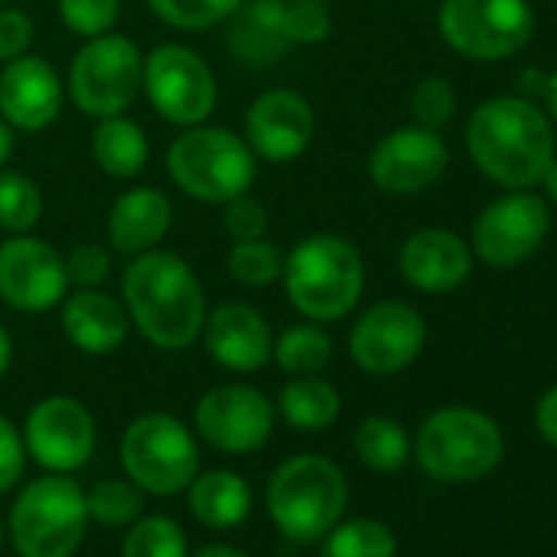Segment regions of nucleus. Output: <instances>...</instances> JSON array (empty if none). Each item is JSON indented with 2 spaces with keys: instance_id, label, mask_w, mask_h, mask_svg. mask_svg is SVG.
Here are the masks:
<instances>
[{
  "instance_id": "7ed1b4c3",
  "label": "nucleus",
  "mask_w": 557,
  "mask_h": 557,
  "mask_svg": "<svg viewBox=\"0 0 557 557\" xmlns=\"http://www.w3.org/2000/svg\"><path fill=\"white\" fill-rule=\"evenodd\" d=\"M286 296L312 322L345 319L364 293L361 252L335 233L306 236L283 262Z\"/></svg>"
},
{
  "instance_id": "c85d7f7f",
  "label": "nucleus",
  "mask_w": 557,
  "mask_h": 557,
  "mask_svg": "<svg viewBox=\"0 0 557 557\" xmlns=\"http://www.w3.org/2000/svg\"><path fill=\"white\" fill-rule=\"evenodd\" d=\"M355 449L364 466H371L377 472H397L410 456V440L397 420L368 417L355 433Z\"/></svg>"
},
{
  "instance_id": "79ce46f5",
  "label": "nucleus",
  "mask_w": 557,
  "mask_h": 557,
  "mask_svg": "<svg viewBox=\"0 0 557 557\" xmlns=\"http://www.w3.org/2000/svg\"><path fill=\"white\" fill-rule=\"evenodd\" d=\"M24 462H27V443L24 436L14 430V423L8 417H0V495L8 488H14L24 475Z\"/></svg>"
},
{
  "instance_id": "a19ab883",
  "label": "nucleus",
  "mask_w": 557,
  "mask_h": 557,
  "mask_svg": "<svg viewBox=\"0 0 557 557\" xmlns=\"http://www.w3.org/2000/svg\"><path fill=\"white\" fill-rule=\"evenodd\" d=\"M34 21L17 8H0V63L24 57L34 44Z\"/></svg>"
},
{
  "instance_id": "f3484780",
  "label": "nucleus",
  "mask_w": 557,
  "mask_h": 557,
  "mask_svg": "<svg viewBox=\"0 0 557 557\" xmlns=\"http://www.w3.org/2000/svg\"><path fill=\"white\" fill-rule=\"evenodd\" d=\"M449 151L433 128L410 125L377 141L368 171L384 194H417L446 171Z\"/></svg>"
},
{
  "instance_id": "de8ad7c7",
  "label": "nucleus",
  "mask_w": 557,
  "mask_h": 557,
  "mask_svg": "<svg viewBox=\"0 0 557 557\" xmlns=\"http://www.w3.org/2000/svg\"><path fill=\"white\" fill-rule=\"evenodd\" d=\"M544 99H547V109H550V115L557 119V73L550 76V79H544Z\"/></svg>"
},
{
  "instance_id": "c9c22d12",
  "label": "nucleus",
  "mask_w": 557,
  "mask_h": 557,
  "mask_svg": "<svg viewBox=\"0 0 557 557\" xmlns=\"http://www.w3.org/2000/svg\"><path fill=\"white\" fill-rule=\"evenodd\" d=\"M122 0H60V17L76 37H102L115 27Z\"/></svg>"
},
{
  "instance_id": "4468645a",
  "label": "nucleus",
  "mask_w": 557,
  "mask_h": 557,
  "mask_svg": "<svg viewBox=\"0 0 557 557\" xmlns=\"http://www.w3.org/2000/svg\"><path fill=\"white\" fill-rule=\"evenodd\" d=\"M426 342L420 312L407 302H377L351 332V358L368 374H397L417 361Z\"/></svg>"
},
{
  "instance_id": "37998d69",
  "label": "nucleus",
  "mask_w": 557,
  "mask_h": 557,
  "mask_svg": "<svg viewBox=\"0 0 557 557\" xmlns=\"http://www.w3.org/2000/svg\"><path fill=\"white\" fill-rule=\"evenodd\" d=\"M537 430H541V436L550 443V446H557V387H550L544 397H541V404H537Z\"/></svg>"
},
{
  "instance_id": "b1692460",
  "label": "nucleus",
  "mask_w": 557,
  "mask_h": 557,
  "mask_svg": "<svg viewBox=\"0 0 557 557\" xmlns=\"http://www.w3.org/2000/svg\"><path fill=\"white\" fill-rule=\"evenodd\" d=\"M171 226V200L154 187H132L109 213V243L122 256H141L154 249Z\"/></svg>"
},
{
  "instance_id": "a211bd4d",
  "label": "nucleus",
  "mask_w": 557,
  "mask_h": 557,
  "mask_svg": "<svg viewBox=\"0 0 557 557\" xmlns=\"http://www.w3.org/2000/svg\"><path fill=\"white\" fill-rule=\"evenodd\" d=\"M315 135V112L306 96L293 89H269L246 112V138L252 154L286 164L296 161Z\"/></svg>"
},
{
  "instance_id": "20e7f679",
  "label": "nucleus",
  "mask_w": 557,
  "mask_h": 557,
  "mask_svg": "<svg viewBox=\"0 0 557 557\" xmlns=\"http://www.w3.org/2000/svg\"><path fill=\"white\" fill-rule=\"evenodd\" d=\"M348 505L345 472L315 453L293 456L272 472L269 515L289 541L312 544L325 537Z\"/></svg>"
},
{
  "instance_id": "6ab92c4d",
  "label": "nucleus",
  "mask_w": 557,
  "mask_h": 557,
  "mask_svg": "<svg viewBox=\"0 0 557 557\" xmlns=\"http://www.w3.org/2000/svg\"><path fill=\"white\" fill-rule=\"evenodd\" d=\"M63 109V83L40 57H17L0 73V119L21 132H44Z\"/></svg>"
},
{
  "instance_id": "473e14b6",
  "label": "nucleus",
  "mask_w": 557,
  "mask_h": 557,
  "mask_svg": "<svg viewBox=\"0 0 557 557\" xmlns=\"http://www.w3.org/2000/svg\"><path fill=\"white\" fill-rule=\"evenodd\" d=\"M187 541L177 521L164 515H151L135 521V528L125 537L122 557H184Z\"/></svg>"
},
{
  "instance_id": "c03bdc74",
  "label": "nucleus",
  "mask_w": 557,
  "mask_h": 557,
  "mask_svg": "<svg viewBox=\"0 0 557 557\" xmlns=\"http://www.w3.org/2000/svg\"><path fill=\"white\" fill-rule=\"evenodd\" d=\"M194 557H249V554L239 550V547H230V544H207Z\"/></svg>"
},
{
  "instance_id": "a878e982",
  "label": "nucleus",
  "mask_w": 557,
  "mask_h": 557,
  "mask_svg": "<svg viewBox=\"0 0 557 557\" xmlns=\"http://www.w3.org/2000/svg\"><path fill=\"white\" fill-rule=\"evenodd\" d=\"M148 154H151V148H148L141 125H135L132 119H122V115L99 119V125L92 132V158L109 177L125 181V177L141 174L148 164Z\"/></svg>"
},
{
  "instance_id": "2eb2a0df",
  "label": "nucleus",
  "mask_w": 557,
  "mask_h": 557,
  "mask_svg": "<svg viewBox=\"0 0 557 557\" xmlns=\"http://www.w3.org/2000/svg\"><path fill=\"white\" fill-rule=\"evenodd\" d=\"M24 443L44 469L73 472L86 466L96 449L92 413L73 397H47L30 410Z\"/></svg>"
},
{
  "instance_id": "e433bc0d",
  "label": "nucleus",
  "mask_w": 557,
  "mask_h": 557,
  "mask_svg": "<svg viewBox=\"0 0 557 557\" xmlns=\"http://www.w3.org/2000/svg\"><path fill=\"white\" fill-rule=\"evenodd\" d=\"M410 109H413V119L423 125V128H443L453 112H456V92L446 79L440 76H430L423 79L417 89H413V99H410Z\"/></svg>"
},
{
  "instance_id": "9d476101",
  "label": "nucleus",
  "mask_w": 557,
  "mask_h": 557,
  "mask_svg": "<svg viewBox=\"0 0 557 557\" xmlns=\"http://www.w3.org/2000/svg\"><path fill=\"white\" fill-rule=\"evenodd\" d=\"M141 73H145V60L128 37L122 34L92 37L76 53L70 70L73 102L92 119L122 115L141 89Z\"/></svg>"
},
{
  "instance_id": "58836bf2",
  "label": "nucleus",
  "mask_w": 557,
  "mask_h": 557,
  "mask_svg": "<svg viewBox=\"0 0 557 557\" xmlns=\"http://www.w3.org/2000/svg\"><path fill=\"white\" fill-rule=\"evenodd\" d=\"M329 34H332V17L322 0H296V4H289L293 44H322Z\"/></svg>"
},
{
  "instance_id": "aec40b11",
  "label": "nucleus",
  "mask_w": 557,
  "mask_h": 557,
  "mask_svg": "<svg viewBox=\"0 0 557 557\" xmlns=\"http://www.w3.org/2000/svg\"><path fill=\"white\" fill-rule=\"evenodd\" d=\"M203 345L216 364L226 371H259L272 358L269 322L243 302H226L203 319Z\"/></svg>"
},
{
  "instance_id": "4be33fe9",
  "label": "nucleus",
  "mask_w": 557,
  "mask_h": 557,
  "mask_svg": "<svg viewBox=\"0 0 557 557\" xmlns=\"http://www.w3.org/2000/svg\"><path fill=\"white\" fill-rule=\"evenodd\" d=\"M226 47L239 63L256 70L278 63L293 47L289 4L286 0H243L230 14Z\"/></svg>"
},
{
  "instance_id": "cd10ccee",
  "label": "nucleus",
  "mask_w": 557,
  "mask_h": 557,
  "mask_svg": "<svg viewBox=\"0 0 557 557\" xmlns=\"http://www.w3.org/2000/svg\"><path fill=\"white\" fill-rule=\"evenodd\" d=\"M272 358L286 374L309 377L332 361V338L315 325H293L272 342Z\"/></svg>"
},
{
  "instance_id": "a18cd8bd",
  "label": "nucleus",
  "mask_w": 557,
  "mask_h": 557,
  "mask_svg": "<svg viewBox=\"0 0 557 557\" xmlns=\"http://www.w3.org/2000/svg\"><path fill=\"white\" fill-rule=\"evenodd\" d=\"M11 355H14V345H11V335H8V329L0 325V377L8 374V368H11Z\"/></svg>"
},
{
  "instance_id": "49530a36",
  "label": "nucleus",
  "mask_w": 557,
  "mask_h": 557,
  "mask_svg": "<svg viewBox=\"0 0 557 557\" xmlns=\"http://www.w3.org/2000/svg\"><path fill=\"white\" fill-rule=\"evenodd\" d=\"M11 151H14V135H11V125L0 119V168L8 164Z\"/></svg>"
},
{
  "instance_id": "ddd939ff",
  "label": "nucleus",
  "mask_w": 557,
  "mask_h": 557,
  "mask_svg": "<svg viewBox=\"0 0 557 557\" xmlns=\"http://www.w3.org/2000/svg\"><path fill=\"white\" fill-rule=\"evenodd\" d=\"M547 226H550V216L541 197L508 194L479 213L472 226V246L488 265L511 269L541 249Z\"/></svg>"
},
{
  "instance_id": "c756f323",
  "label": "nucleus",
  "mask_w": 557,
  "mask_h": 557,
  "mask_svg": "<svg viewBox=\"0 0 557 557\" xmlns=\"http://www.w3.org/2000/svg\"><path fill=\"white\" fill-rule=\"evenodd\" d=\"M322 557H397V537L381 521L355 518L329 531Z\"/></svg>"
},
{
  "instance_id": "09e8293b",
  "label": "nucleus",
  "mask_w": 557,
  "mask_h": 557,
  "mask_svg": "<svg viewBox=\"0 0 557 557\" xmlns=\"http://www.w3.org/2000/svg\"><path fill=\"white\" fill-rule=\"evenodd\" d=\"M541 181H544V187H547L550 200L557 203V158H554V161L547 164V171H544V177H541Z\"/></svg>"
},
{
  "instance_id": "393cba45",
  "label": "nucleus",
  "mask_w": 557,
  "mask_h": 557,
  "mask_svg": "<svg viewBox=\"0 0 557 557\" xmlns=\"http://www.w3.org/2000/svg\"><path fill=\"white\" fill-rule=\"evenodd\" d=\"M249 508L252 492L246 479L230 469H213L190 482V511L207 528H236L249 518Z\"/></svg>"
},
{
  "instance_id": "dca6fc26",
  "label": "nucleus",
  "mask_w": 557,
  "mask_h": 557,
  "mask_svg": "<svg viewBox=\"0 0 557 557\" xmlns=\"http://www.w3.org/2000/svg\"><path fill=\"white\" fill-rule=\"evenodd\" d=\"M194 417H197L200 436L213 449L252 453L269 440L275 410L259 391L230 384V387H216V391L203 394Z\"/></svg>"
},
{
  "instance_id": "6e6552de",
  "label": "nucleus",
  "mask_w": 557,
  "mask_h": 557,
  "mask_svg": "<svg viewBox=\"0 0 557 557\" xmlns=\"http://www.w3.org/2000/svg\"><path fill=\"white\" fill-rule=\"evenodd\" d=\"M436 21L443 40L479 63L515 57L534 34V14L524 0H443Z\"/></svg>"
},
{
  "instance_id": "0eeeda50",
  "label": "nucleus",
  "mask_w": 557,
  "mask_h": 557,
  "mask_svg": "<svg viewBox=\"0 0 557 557\" xmlns=\"http://www.w3.org/2000/svg\"><path fill=\"white\" fill-rule=\"evenodd\" d=\"M86 524V495L60 472L30 482L11 511V537L21 557H70L79 547Z\"/></svg>"
},
{
  "instance_id": "ea45409f",
  "label": "nucleus",
  "mask_w": 557,
  "mask_h": 557,
  "mask_svg": "<svg viewBox=\"0 0 557 557\" xmlns=\"http://www.w3.org/2000/svg\"><path fill=\"white\" fill-rule=\"evenodd\" d=\"M109 269H112L109 252L96 243H83L66 256V275H70V283H76L79 289H96L109 275Z\"/></svg>"
},
{
  "instance_id": "9b49d317",
  "label": "nucleus",
  "mask_w": 557,
  "mask_h": 557,
  "mask_svg": "<svg viewBox=\"0 0 557 557\" xmlns=\"http://www.w3.org/2000/svg\"><path fill=\"white\" fill-rule=\"evenodd\" d=\"M141 86L151 109L171 125H203L216 109V83L210 66L181 44H161L145 60Z\"/></svg>"
},
{
  "instance_id": "f8f14e48",
  "label": "nucleus",
  "mask_w": 557,
  "mask_h": 557,
  "mask_svg": "<svg viewBox=\"0 0 557 557\" xmlns=\"http://www.w3.org/2000/svg\"><path fill=\"white\" fill-rule=\"evenodd\" d=\"M70 286L66 259L37 236H14L0 243V302L21 312L53 309Z\"/></svg>"
},
{
  "instance_id": "39448f33",
  "label": "nucleus",
  "mask_w": 557,
  "mask_h": 557,
  "mask_svg": "<svg viewBox=\"0 0 557 557\" xmlns=\"http://www.w3.org/2000/svg\"><path fill=\"white\" fill-rule=\"evenodd\" d=\"M171 181L203 203H226L249 190L256 177L252 148L230 128L194 125L168 151Z\"/></svg>"
},
{
  "instance_id": "4c0bfd02",
  "label": "nucleus",
  "mask_w": 557,
  "mask_h": 557,
  "mask_svg": "<svg viewBox=\"0 0 557 557\" xmlns=\"http://www.w3.org/2000/svg\"><path fill=\"white\" fill-rule=\"evenodd\" d=\"M223 226L233 239H259L265 236L269 230V213L259 200L239 194L233 200H226V210H223Z\"/></svg>"
},
{
  "instance_id": "3c124183",
  "label": "nucleus",
  "mask_w": 557,
  "mask_h": 557,
  "mask_svg": "<svg viewBox=\"0 0 557 557\" xmlns=\"http://www.w3.org/2000/svg\"><path fill=\"white\" fill-rule=\"evenodd\" d=\"M4 4H8V0H0V8H4Z\"/></svg>"
},
{
  "instance_id": "72a5a7b5",
  "label": "nucleus",
  "mask_w": 557,
  "mask_h": 557,
  "mask_svg": "<svg viewBox=\"0 0 557 557\" xmlns=\"http://www.w3.org/2000/svg\"><path fill=\"white\" fill-rule=\"evenodd\" d=\"M243 0H148V8L177 30H207L230 21Z\"/></svg>"
},
{
  "instance_id": "412c9836",
  "label": "nucleus",
  "mask_w": 557,
  "mask_h": 557,
  "mask_svg": "<svg viewBox=\"0 0 557 557\" xmlns=\"http://www.w3.org/2000/svg\"><path fill=\"white\" fill-rule=\"evenodd\" d=\"M469 269L472 252L453 230H417L400 249V272L420 293H453L469 278Z\"/></svg>"
},
{
  "instance_id": "f257e3e1",
  "label": "nucleus",
  "mask_w": 557,
  "mask_h": 557,
  "mask_svg": "<svg viewBox=\"0 0 557 557\" xmlns=\"http://www.w3.org/2000/svg\"><path fill=\"white\" fill-rule=\"evenodd\" d=\"M125 312L161 351H184L197 342L207 319V296L187 259L148 249L122 275Z\"/></svg>"
},
{
  "instance_id": "7c9ffc66",
  "label": "nucleus",
  "mask_w": 557,
  "mask_h": 557,
  "mask_svg": "<svg viewBox=\"0 0 557 557\" xmlns=\"http://www.w3.org/2000/svg\"><path fill=\"white\" fill-rule=\"evenodd\" d=\"M283 262H286V252L265 236L236 239L230 256H226L230 275L243 286H269V283H275V278L283 275Z\"/></svg>"
},
{
  "instance_id": "8fccbe9b",
  "label": "nucleus",
  "mask_w": 557,
  "mask_h": 557,
  "mask_svg": "<svg viewBox=\"0 0 557 557\" xmlns=\"http://www.w3.org/2000/svg\"><path fill=\"white\" fill-rule=\"evenodd\" d=\"M0 547H4V524H0Z\"/></svg>"
},
{
  "instance_id": "f03ea898",
  "label": "nucleus",
  "mask_w": 557,
  "mask_h": 557,
  "mask_svg": "<svg viewBox=\"0 0 557 557\" xmlns=\"http://www.w3.org/2000/svg\"><path fill=\"white\" fill-rule=\"evenodd\" d=\"M466 145L475 168L502 187H531L554 161V132L547 119L515 96L482 102L469 119Z\"/></svg>"
},
{
  "instance_id": "f704fd0d",
  "label": "nucleus",
  "mask_w": 557,
  "mask_h": 557,
  "mask_svg": "<svg viewBox=\"0 0 557 557\" xmlns=\"http://www.w3.org/2000/svg\"><path fill=\"white\" fill-rule=\"evenodd\" d=\"M86 508L89 518H96L99 524H128L138 518L141 511V495L135 492V485L119 482V479H106L99 482L89 495H86Z\"/></svg>"
},
{
  "instance_id": "1a4fd4ad",
  "label": "nucleus",
  "mask_w": 557,
  "mask_h": 557,
  "mask_svg": "<svg viewBox=\"0 0 557 557\" xmlns=\"http://www.w3.org/2000/svg\"><path fill=\"white\" fill-rule=\"evenodd\" d=\"M122 462L125 472L154 495H174L187 488L197 475L200 453L194 436L177 417L148 413L138 417L122 436Z\"/></svg>"
},
{
  "instance_id": "423d86ee",
  "label": "nucleus",
  "mask_w": 557,
  "mask_h": 557,
  "mask_svg": "<svg viewBox=\"0 0 557 557\" xmlns=\"http://www.w3.org/2000/svg\"><path fill=\"white\" fill-rule=\"evenodd\" d=\"M505 443L495 420L472 407H446L426 417L417 436V459L440 482H472L502 462Z\"/></svg>"
},
{
  "instance_id": "2f4dec72",
  "label": "nucleus",
  "mask_w": 557,
  "mask_h": 557,
  "mask_svg": "<svg viewBox=\"0 0 557 557\" xmlns=\"http://www.w3.org/2000/svg\"><path fill=\"white\" fill-rule=\"evenodd\" d=\"M44 213V194L40 187L17 171L0 174V226L11 233H27L37 226Z\"/></svg>"
},
{
  "instance_id": "bb28decb",
  "label": "nucleus",
  "mask_w": 557,
  "mask_h": 557,
  "mask_svg": "<svg viewBox=\"0 0 557 557\" xmlns=\"http://www.w3.org/2000/svg\"><path fill=\"white\" fill-rule=\"evenodd\" d=\"M278 410L296 430H325L338 420L342 397L329 381L315 374L293 377V384H286L283 394H278Z\"/></svg>"
},
{
  "instance_id": "5701e85b",
  "label": "nucleus",
  "mask_w": 557,
  "mask_h": 557,
  "mask_svg": "<svg viewBox=\"0 0 557 557\" xmlns=\"http://www.w3.org/2000/svg\"><path fill=\"white\" fill-rule=\"evenodd\" d=\"M66 338L86 355H112L128 338V312L99 289H79L63 306Z\"/></svg>"
}]
</instances>
